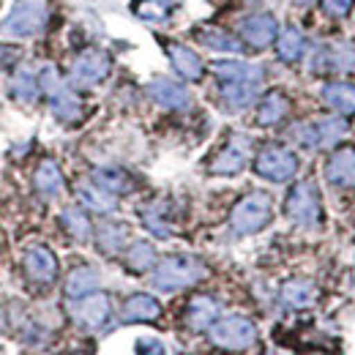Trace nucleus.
<instances>
[{
    "mask_svg": "<svg viewBox=\"0 0 355 355\" xmlns=\"http://www.w3.org/2000/svg\"><path fill=\"white\" fill-rule=\"evenodd\" d=\"M208 268L202 266L197 257H186V254H175L162 260L156 270H153V287L162 293H175L183 287L197 284L200 279H205Z\"/></svg>",
    "mask_w": 355,
    "mask_h": 355,
    "instance_id": "f257e3e1",
    "label": "nucleus"
},
{
    "mask_svg": "<svg viewBox=\"0 0 355 355\" xmlns=\"http://www.w3.org/2000/svg\"><path fill=\"white\" fill-rule=\"evenodd\" d=\"M273 219V200L266 191H252L246 194L230 216V227L235 235H254L263 227H268V222Z\"/></svg>",
    "mask_w": 355,
    "mask_h": 355,
    "instance_id": "f03ea898",
    "label": "nucleus"
},
{
    "mask_svg": "<svg viewBox=\"0 0 355 355\" xmlns=\"http://www.w3.org/2000/svg\"><path fill=\"white\" fill-rule=\"evenodd\" d=\"M39 85H42V90L46 93V98H49V110H52V115H55L58 121H63V123H74V121H80V115H83V104H80V98L71 93V88L60 80V74H58L55 66H44V69H42V74H39Z\"/></svg>",
    "mask_w": 355,
    "mask_h": 355,
    "instance_id": "7ed1b4c3",
    "label": "nucleus"
},
{
    "mask_svg": "<svg viewBox=\"0 0 355 355\" xmlns=\"http://www.w3.org/2000/svg\"><path fill=\"white\" fill-rule=\"evenodd\" d=\"M208 336L216 347L222 350H249L257 345V325L249 320V317H241V314H230L216 320L211 328H208Z\"/></svg>",
    "mask_w": 355,
    "mask_h": 355,
    "instance_id": "20e7f679",
    "label": "nucleus"
},
{
    "mask_svg": "<svg viewBox=\"0 0 355 355\" xmlns=\"http://www.w3.org/2000/svg\"><path fill=\"white\" fill-rule=\"evenodd\" d=\"M284 214L290 222H295L298 227L314 230L322 222V202L317 194V186L311 180H301L290 189L287 202H284Z\"/></svg>",
    "mask_w": 355,
    "mask_h": 355,
    "instance_id": "39448f33",
    "label": "nucleus"
},
{
    "mask_svg": "<svg viewBox=\"0 0 355 355\" xmlns=\"http://www.w3.org/2000/svg\"><path fill=\"white\" fill-rule=\"evenodd\" d=\"M46 22V6L42 0H17L11 14L0 22V31L8 36H36Z\"/></svg>",
    "mask_w": 355,
    "mask_h": 355,
    "instance_id": "423d86ee",
    "label": "nucleus"
},
{
    "mask_svg": "<svg viewBox=\"0 0 355 355\" xmlns=\"http://www.w3.org/2000/svg\"><path fill=\"white\" fill-rule=\"evenodd\" d=\"M295 139L309 148V150H322V148H331L336 145L345 134H347V121L345 118H317V121H309V123H301L295 126Z\"/></svg>",
    "mask_w": 355,
    "mask_h": 355,
    "instance_id": "0eeeda50",
    "label": "nucleus"
},
{
    "mask_svg": "<svg viewBox=\"0 0 355 355\" xmlns=\"http://www.w3.org/2000/svg\"><path fill=\"white\" fill-rule=\"evenodd\" d=\"M110 66H112L110 55H107L104 49L90 46V49H83V52L74 58L69 80H71V85H77V88H93V85H98V83L107 80Z\"/></svg>",
    "mask_w": 355,
    "mask_h": 355,
    "instance_id": "6e6552de",
    "label": "nucleus"
},
{
    "mask_svg": "<svg viewBox=\"0 0 355 355\" xmlns=\"http://www.w3.org/2000/svg\"><path fill=\"white\" fill-rule=\"evenodd\" d=\"M254 173L273 183H284L298 173V156L282 145H268L254 159Z\"/></svg>",
    "mask_w": 355,
    "mask_h": 355,
    "instance_id": "1a4fd4ad",
    "label": "nucleus"
},
{
    "mask_svg": "<svg viewBox=\"0 0 355 355\" xmlns=\"http://www.w3.org/2000/svg\"><path fill=\"white\" fill-rule=\"evenodd\" d=\"M355 69V46L336 42L322 44L311 55V71L314 74H347Z\"/></svg>",
    "mask_w": 355,
    "mask_h": 355,
    "instance_id": "9d476101",
    "label": "nucleus"
},
{
    "mask_svg": "<svg viewBox=\"0 0 355 355\" xmlns=\"http://www.w3.org/2000/svg\"><path fill=\"white\" fill-rule=\"evenodd\" d=\"M249 153H252V137H246V134H232V137L227 139V145L214 156L211 173H214V175H238V173L246 167Z\"/></svg>",
    "mask_w": 355,
    "mask_h": 355,
    "instance_id": "9b49d317",
    "label": "nucleus"
},
{
    "mask_svg": "<svg viewBox=\"0 0 355 355\" xmlns=\"http://www.w3.org/2000/svg\"><path fill=\"white\" fill-rule=\"evenodd\" d=\"M110 314H112V306H110V298L104 293H90V295H83V298H74L71 304V317L80 328H88V331H98L110 322Z\"/></svg>",
    "mask_w": 355,
    "mask_h": 355,
    "instance_id": "f8f14e48",
    "label": "nucleus"
},
{
    "mask_svg": "<svg viewBox=\"0 0 355 355\" xmlns=\"http://www.w3.org/2000/svg\"><path fill=\"white\" fill-rule=\"evenodd\" d=\"M325 180L336 189H355V148H336L325 164Z\"/></svg>",
    "mask_w": 355,
    "mask_h": 355,
    "instance_id": "ddd939ff",
    "label": "nucleus"
},
{
    "mask_svg": "<svg viewBox=\"0 0 355 355\" xmlns=\"http://www.w3.org/2000/svg\"><path fill=\"white\" fill-rule=\"evenodd\" d=\"M279 36V22L273 14H252L241 22V39L254 49H263Z\"/></svg>",
    "mask_w": 355,
    "mask_h": 355,
    "instance_id": "4468645a",
    "label": "nucleus"
},
{
    "mask_svg": "<svg viewBox=\"0 0 355 355\" xmlns=\"http://www.w3.org/2000/svg\"><path fill=\"white\" fill-rule=\"evenodd\" d=\"M22 266H25L28 279L36 282V284H49V282H55V276H58V257H55L46 246H31V249L25 252Z\"/></svg>",
    "mask_w": 355,
    "mask_h": 355,
    "instance_id": "2eb2a0df",
    "label": "nucleus"
},
{
    "mask_svg": "<svg viewBox=\"0 0 355 355\" xmlns=\"http://www.w3.org/2000/svg\"><path fill=\"white\" fill-rule=\"evenodd\" d=\"M148 96H150L156 104L167 107V110H186V107L191 104L189 90L183 88V85H178V83H173V80H167V77L153 80V83L148 85Z\"/></svg>",
    "mask_w": 355,
    "mask_h": 355,
    "instance_id": "dca6fc26",
    "label": "nucleus"
},
{
    "mask_svg": "<svg viewBox=\"0 0 355 355\" xmlns=\"http://www.w3.org/2000/svg\"><path fill=\"white\" fill-rule=\"evenodd\" d=\"M142 224L156 235V238H170L173 235V211L167 200H153L139 208Z\"/></svg>",
    "mask_w": 355,
    "mask_h": 355,
    "instance_id": "f3484780",
    "label": "nucleus"
},
{
    "mask_svg": "<svg viewBox=\"0 0 355 355\" xmlns=\"http://www.w3.org/2000/svg\"><path fill=\"white\" fill-rule=\"evenodd\" d=\"M222 85V98L227 110H246L257 93L263 80H232V83H219Z\"/></svg>",
    "mask_w": 355,
    "mask_h": 355,
    "instance_id": "a211bd4d",
    "label": "nucleus"
},
{
    "mask_svg": "<svg viewBox=\"0 0 355 355\" xmlns=\"http://www.w3.org/2000/svg\"><path fill=\"white\" fill-rule=\"evenodd\" d=\"M167 55H170L173 69H175L183 80H191V83L202 80L205 66H202V60H200V55L194 49H189V46L183 44H167Z\"/></svg>",
    "mask_w": 355,
    "mask_h": 355,
    "instance_id": "6ab92c4d",
    "label": "nucleus"
},
{
    "mask_svg": "<svg viewBox=\"0 0 355 355\" xmlns=\"http://www.w3.org/2000/svg\"><path fill=\"white\" fill-rule=\"evenodd\" d=\"M219 320V304L208 295H197L186 306V325L191 331H205Z\"/></svg>",
    "mask_w": 355,
    "mask_h": 355,
    "instance_id": "aec40b11",
    "label": "nucleus"
},
{
    "mask_svg": "<svg viewBox=\"0 0 355 355\" xmlns=\"http://www.w3.org/2000/svg\"><path fill=\"white\" fill-rule=\"evenodd\" d=\"M162 314V306L153 295H145V293H137V295H129L126 304H123V322H153L159 320Z\"/></svg>",
    "mask_w": 355,
    "mask_h": 355,
    "instance_id": "412c9836",
    "label": "nucleus"
},
{
    "mask_svg": "<svg viewBox=\"0 0 355 355\" xmlns=\"http://www.w3.org/2000/svg\"><path fill=\"white\" fill-rule=\"evenodd\" d=\"M322 101L336 110L339 115H353L355 112V85L353 83H328L320 90Z\"/></svg>",
    "mask_w": 355,
    "mask_h": 355,
    "instance_id": "4be33fe9",
    "label": "nucleus"
},
{
    "mask_svg": "<svg viewBox=\"0 0 355 355\" xmlns=\"http://www.w3.org/2000/svg\"><path fill=\"white\" fill-rule=\"evenodd\" d=\"M287 112H290L287 96L282 90H270L260 101V107H257V123L260 126H276V123H282L287 118Z\"/></svg>",
    "mask_w": 355,
    "mask_h": 355,
    "instance_id": "5701e85b",
    "label": "nucleus"
},
{
    "mask_svg": "<svg viewBox=\"0 0 355 355\" xmlns=\"http://www.w3.org/2000/svg\"><path fill=\"white\" fill-rule=\"evenodd\" d=\"M317 301V287L306 279H293L282 287V304L290 309H306Z\"/></svg>",
    "mask_w": 355,
    "mask_h": 355,
    "instance_id": "b1692460",
    "label": "nucleus"
},
{
    "mask_svg": "<svg viewBox=\"0 0 355 355\" xmlns=\"http://www.w3.org/2000/svg\"><path fill=\"white\" fill-rule=\"evenodd\" d=\"M77 194H80V202L90 211H96V214H112L115 211V194L101 189L96 180L93 183H80Z\"/></svg>",
    "mask_w": 355,
    "mask_h": 355,
    "instance_id": "393cba45",
    "label": "nucleus"
},
{
    "mask_svg": "<svg viewBox=\"0 0 355 355\" xmlns=\"http://www.w3.org/2000/svg\"><path fill=\"white\" fill-rule=\"evenodd\" d=\"M214 74L219 83H232V80H263V69L254 63L243 60H219L214 63Z\"/></svg>",
    "mask_w": 355,
    "mask_h": 355,
    "instance_id": "a878e982",
    "label": "nucleus"
},
{
    "mask_svg": "<svg viewBox=\"0 0 355 355\" xmlns=\"http://www.w3.org/2000/svg\"><path fill=\"white\" fill-rule=\"evenodd\" d=\"M96 287H98V270L90 266H77L66 279V295L69 298L90 295V293H96Z\"/></svg>",
    "mask_w": 355,
    "mask_h": 355,
    "instance_id": "bb28decb",
    "label": "nucleus"
},
{
    "mask_svg": "<svg viewBox=\"0 0 355 355\" xmlns=\"http://www.w3.org/2000/svg\"><path fill=\"white\" fill-rule=\"evenodd\" d=\"M93 180L101 186V189H107L110 194H129L134 189V180L132 175L126 173V170H121V167H98L96 173H93Z\"/></svg>",
    "mask_w": 355,
    "mask_h": 355,
    "instance_id": "cd10ccee",
    "label": "nucleus"
},
{
    "mask_svg": "<svg viewBox=\"0 0 355 355\" xmlns=\"http://www.w3.org/2000/svg\"><path fill=\"white\" fill-rule=\"evenodd\" d=\"M126 238H129V227L118 222H107L98 227L96 232V243L104 254H118L123 246H126Z\"/></svg>",
    "mask_w": 355,
    "mask_h": 355,
    "instance_id": "c85d7f7f",
    "label": "nucleus"
},
{
    "mask_svg": "<svg viewBox=\"0 0 355 355\" xmlns=\"http://www.w3.org/2000/svg\"><path fill=\"white\" fill-rule=\"evenodd\" d=\"M33 183H36V189L44 194V197H60V191H63V173H60V167L55 164V162H42L39 167H36V175H33Z\"/></svg>",
    "mask_w": 355,
    "mask_h": 355,
    "instance_id": "c756f323",
    "label": "nucleus"
},
{
    "mask_svg": "<svg viewBox=\"0 0 355 355\" xmlns=\"http://www.w3.org/2000/svg\"><path fill=\"white\" fill-rule=\"evenodd\" d=\"M276 55H279V60H284V63H295V60L304 55V33H301L295 25H287V28L279 33Z\"/></svg>",
    "mask_w": 355,
    "mask_h": 355,
    "instance_id": "7c9ffc66",
    "label": "nucleus"
},
{
    "mask_svg": "<svg viewBox=\"0 0 355 355\" xmlns=\"http://www.w3.org/2000/svg\"><path fill=\"white\" fill-rule=\"evenodd\" d=\"M123 266L129 268L132 273H145L156 266V249L148 243V241H137L132 243V249L126 252L123 257Z\"/></svg>",
    "mask_w": 355,
    "mask_h": 355,
    "instance_id": "2f4dec72",
    "label": "nucleus"
},
{
    "mask_svg": "<svg viewBox=\"0 0 355 355\" xmlns=\"http://www.w3.org/2000/svg\"><path fill=\"white\" fill-rule=\"evenodd\" d=\"M8 90H11V96L19 98V101H36V96H39L42 85H39V77H36L31 69H19V71L14 74V80H11Z\"/></svg>",
    "mask_w": 355,
    "mask_h": 355,
    "instance_id": "473e14b6",
    "label": "nucleus"
},
{
    "mask_svg": "<svg viewBox=\"0 0 355 355\" xmlns=\"http://www.w3.org/2000/svg\"><path fill=\"white\" fill-rule=\"evenodd\" d=\"M60 222H63L66 232H69L74 241H83V243H85L90 238V230H93V227H90L88 216L83 214V208H74V205L66 208V211L60 214Z\"/></svg>",
    "mask_w": 355,
    "mask_h": 355,
    "instance_id": "72a5a7b5",
    "label": "nucleus"
},
{
    "mask_svg": "<svg viewBox=\"0 0 355 355\" xmlns=\"http://www.w3.org/2000/svg\"><path fill=\"white\" fill-rule=\"evenodd\" d=\"M197 39H200V44L216 49V52H238L241 49V42L219 28H202V31H197Z\"/></svg>",
    "mask_w": 355,
    "mask_h": 355,
    "instance_id": "f704fd0d",
    "label": "nucleus"
},
{
    "mask_svg": "<svg viewBox=\"0 0 355 355\" xmlns=\"http://www.w3.org/2000/svg\"><path fill=\"white\" fill-rule=\"evenodd\" d=\"M137 17L148 19V22H162L167 19V6L159 0H139L137 3Z\"/></svg>",
    "mask_w": 355,
    "mask_h": 355,
    "instance_id": "c9c22d12",
    "label": "nucleus"
},
{
    "mask_svg": "<svg viewBox=\"0 0 355 355\" xmlns=\"http://www.w3.org/2000/svg\"><path fill=\"white\" fill-rule=\"evenodd\" d=\"M355 0H322V11L328 17H347L353 11Z\"/></svg>",
    "mask_w": 355,
    "mask_h": 355,
    "instance_id": "e433bc0d",
    "label": "nucleus"
},
{
    "mask_svg": "<svg viewBox=\"0 0 355 355\" xmlns=\"http://www.w3.org/2000/svg\"><path fill=\"white\" fill-rule=\"evenodd\" d=\"M137 355H167V350H164V345L159 339L148 336V339H139L137 342Z\"/></svg>",
    "mask_w": 355,
    "mask_h": 355,
    "instance_id": "4c0bfd02",
    "label": "nucleus"
},
{
    "mask_svg": "<svg viewBox=\"0 0 355 355\" xmlns=\"http://www.w3.org/2000/svg\"><path fill=\"white\" fill-rule=\"evenodd\" d=\"M295 3H301V6H306V3H311V0H295Z\"/></svg>",
    "mask_w": 355,
    "mask_h": 355,
    "instance_id": "58836bf2",
    "label": "nucleus"
},
{
    "mask_svg": "<svg viewBox=\"0 0 355 355\" xmlns=\"http://www.w3.org/2000/svg\"><path fill=\"white\" fill-rule=\"evenodd\" d=\"M306 355H325V353H306Z\"/></svg>",
    "mask_w": 355,
    "mask_h": 355,
    "instance_id": "ea45409f",
    "label": "nucleus"
},
{
    "mask_svg": "<svg viewBox=\"0 0 355 355\" xmlns=\"http://www.w3.org/2000/svg\"><path fill=\"white\" fill-rule=\"evenodd\" d=\"M74 355H90V353H74Z\"/></svg>",
    "mask_w": 355,
    "mask_h": 355,
    "instance_id": "a19ab883",
    "label": "nucleus"
}]
</instances>
